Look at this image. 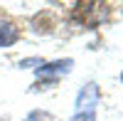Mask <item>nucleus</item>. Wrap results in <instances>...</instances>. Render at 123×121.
Returning <instances> with one entry per match:
<instances>
[{"instance_id":"nucleus-6","label":"nucleus","mask_w":123,"mask_h":121,"mask_svg":"<svg viewBox=\"0 0 123 121\" xmlns=\"http://www.w3.org/2000/svg\"><path fill=\"white\" fill-rule=\"evenodd\" d=\"M121 82H123V72H121Z\"/></svg>"},{"instance_id":"nucleus-1","label":"nucleus","mask_w":123,"mask_h":121,"mask_svg":"<svg viewBox=\"0 0 123 121\" xmlns=\"http://www.w3.org/2000/svg\"><path fill=\"white\" fill-rule=\"evenodd\" d=\"M96 101H98V87L96 84H86L76 96V109L79 111H94Z\"/></svg>"},{"instance_id":"nucleus-5","label":"nucleus","mask_w":123,"mask_h":121,"mask_svg":"<svg viewBox=\"0 0 123 121\" xmlns=\"http://www.w3.org/2000/svg\"><path fill=\"white\" fill-rule=\"evenodd\" d=\"M27 121H52V116L44 114V111H32V114L27 116Z\"/></svg>"},{"instance_id":"nucleus-2","label":"nucleus","mask_w":123,"mask_h":121,"mask_svg":"<svg viewBox=\"0 0 123 121\" xmlns=\"http://www.w3.org/2000/svg\"><path fill=\"white\" fill-rule=\"evenodd\" d=\"M17 37H20L17 27H15L12 22H5V20H0V47H7V45L17 42Z\"/></svg>"},{"instance_id":"nucleus-3","label":"nucleus","mask_w":123,"mask_h":121,"mask_svg":"<svg viewBox=\"0 0 123 121\" xmlns=\"http://www.w3.org/2000/svg\"><path fill=\"white\" fill-rule=\"evenodd\" d=\"M71 64H74L71 59H59V62H49V64L42 62V64L37 67V74L42 77V74H49V72H69Z\"/></svg>"},{"instance_id":"nucleus-4","label":"nucleus","mask_w":123,"mask_h":121,"mask_svg":"<svg viewBox=\"0 0 123 121\" xmlns=\"http://www.w3.org/2000/svg\"><path fill=\"white\" fill-rule=\"evenodd\" d=\"M71 121H96V111H79Z\"/></svg>"}]
</instances>
